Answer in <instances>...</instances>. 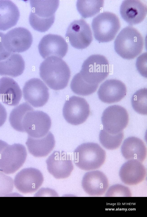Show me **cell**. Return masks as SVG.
Segmentation results:
<instances>
[{
    "label": "cell",
    "instance_id": "obj_1",
    "mask_svg": "<svg viewBox=\"0 0 147 217\" xmlns=\"http://www.w3.org/2000/svg\"><path fill=\"white\" fill-rule=\"evenodd\" d=\"M39 74L50 88L59 90L67 86L71 72L68 66L63 60L57 57L51 56L40 64Z\"/></svg>",
    "mask_w": 147,
    "mask_h": 217
},
{
    "label": "cell",
    "instance_id": "obj_2",
    "mask_svg": "<svg viewBox=\"0 0 147 217\" xmlns=\"http://www.w3.org/2000/svg\"><path fill=\"white\" fill-rule=\"evenodd\" d=\"M32 9L29 17L30 25L35 30L41 32L48 30L55 19V13L59 4L58 0H30Z\"/></svg>",
    "mask_w": 147,
    "mask_h": 217
},
{
    "label": "cell",
    "instance_id": "obj_3",
    "mask_svg": "<svg viewBox=\"0 0 147 217\" xmlns=\"http://www.w3.org/2000/svg\"><path fill=\"white\" fill-rule=\"evenodd\" d=\"M144 39L140 32L131 26L123 28L114 42V49L121 57L126 59L134 58L142 52Z\"/></svg>",
    "mask_w": 147,
    "mask_h": 217
},
{
    "label": "cell",
    "instance_id": "obj_4",
    "mask_svg": "<svg viewBox=\"0 0 147 217\" xmlns=\"http://www.w3.org/2000/svg\"><path fill=\"white\" fill-rule=\"evenodd\" d=\"M74 162L80 169L86 171L100 167L104 163L106 153L98 144L92 142L83 143L74 150Z\"/></svg>",
    "mask_w": 147,
    "mask_h": 217
},
{
    "label": "cell",
    "instance_id": "obj_5",
    "mask_svg": "<svg viewBox=\"0 0 147 217\" xmlns=\"http://www.w3.org/2000/svg\"><path fill=\"white\" fill-rule=\"evenodd\" d=\"M92 27L95 39L100 42H107L114 38L120 29V24L115 14L106 11L93 19Z\"/></svg>",
    "mask_w": 147,
    "mask_h": 217
},
{
    "label": "cell",
    "instance_id": "obj_6",
    "mask_svg": "<svg viewBox=\"0 0 147 217\" xmlns=\"http://www.w3.org/2000/svg\"><path fill=\"white\" fill-rule=\"evenodd\" d=\"M78 73L86 82L92 84H99L109 74V62L102 55H92L84 61Z\"/></svg>",
    "mask_w": 147,
    "mask_h": 217
},
{
    "label": "cell",
    "instance_id": "obj_7",
    "mask_svg": "<svg viewBox=\"0 0 147 217\" xmlns=\"http://www.w3.org/2000/svg\"><path fill=\"white\" fill-rule=\"evenodd\" d=\"M51 125V120L48 114L41 111H34L33 108L26 113L22 121L24 132L35 138L46 135Z\"/></svg>",
    "mask_w": 147,
    "mask_h": 217
},
{
    "label": "cell",
    "instance_id": "obj_8",
    "mask_svg": "<svg viewBox=\"0 0 147 217\" xmlns=\"http://www.w3.org/2000/svg\"><path fill=\"white\" fill-rule=\"evenodd\" d=\"M27 153L25 147L19 143L8 145L1 153L0 170L6 174L14 173L24 163Z\"/></svg>",
    "mask_w": 147,
    "mask_h": 217
},
{
    "label": "cell",
    "instance_id": "obj_9",
    "mask_svg": "<svg viewBox=\"0 0 147 217\" xmlns=\"http://www.w3.org/2000/svg\"><path fill=\"white\" fill-rule=\"evenodd\" d=\"M89 105L84 98L75 96L66 101L63 109V116L69 123L78 125L84 123L89 116Z\"/></svg>",
    "mask_w": 147,
    "mask_h": 217
},
{
    "label": "cell",
    "instance_id": "obj_10",
    "mask_svg": "<svg viewBox=\"0 0 147 217\" xmlns=\"http://www.w3.org/2000/svg\"><path fill=\"white\" fill-rule=\"evenodd\" d=\"M103 129L108 133L116 134L121 132L126 127L129 121V115L125 108L114 105L107 107L101 117Z\"/></svg>",
    "mask_w": 147,
    "mask_h": 217
},
{
    "label": "cell",
    "instance_id": "obj_11",
    "mask_svg": "<svg viewBox=\"0 0 147 217\" xmlns=\"http://www.w3.org/2000/svg\"><path fill=\"white\" fill-rule=\"evenodd\" d=\"M65 35L72 46L79 49L87 47L93 40L90 27L82 19L72 22L67 28Z\"/></svg>",
    "mask_w": 147,
    "mask_h": 217
},
{
    "label": "cell",
    "instance_id": "obj_12",
    "mask_svg": "<svg viewBox=\"0 0 147 217\" xmlns=\"http://www.w3.org/2000/svg\"><path fill=\"white\" fill-rule=\"evenodd\" d=\"M32 35L27 29L16 27L4 34L3 44L5 49L11 53H20L28 50L32 43Z\"/></svg>",
    "mask_w": 147,
    "mask_h": 217
},
{
    "label": "cell",
    "instance_id": "obj_13",
    "mask_svg": "<svg viewBox=\"0 0 147 217\" xmlns=\"http://www.w3.org/2000/svg\"><path fill=\"white\" fill-rule=\"evenodd\" d=\"M23 94L25 100L35 107L43 106L49 98L48 87L40 79L36 78L31 79L25 83Z\"/></svg>",
    "mask_w": 147,
    "mask_h": 217
},
{
    "label": "cell",
    "instance_id": "obj_14",
    "mask_svg": "<svg viewBox=\"0 0 147 217\" xmlns=\"http://www.w3.org/2000/svg\"><path fill=\"white\" fill-rule=\"evenodd\" d=\"M44 178L38 169L30 167L24 169L16 175L14 180V186L20 192L24 194L36 192L42 185Z\"/></svg>",
    "mask_w": 147,
    "mask_h": 217
},
{
    "label": "cell",
    "instance_id": "obj_15",
    "mask_svg": "<svg viewBox=\"0 0 147 217\" xmlns=\"http://www.w3.org/2000/svg\"><path fill=\"white\" fill-rule=\"evenodd\" d=\"M49 173L56 179L68 177L74 169L69 154L63 151H55L46 161Z\"/></svg>",
    "mask_w": 147,
    "mask_h": 217
},
{
    "label": "cell",
    "instance_id": "obj_16",
    "mask_svg": "<svg viewBox=\"0 0 147 217\" xmlns=\"http://www.w3.org/2000/svg\"><path fill=\"white\" fill-rule=\"evenodd\" d=\"M65 39L57 35L49 34L44 36L38 45L39 52L44 59L51 56L63 58L68 50Z\"/></svg>",
    "mask_w": 147,
    "mask_h": 217
},
{
    "label": "cell",
    "instance_id": "obj_17",
    "mask_svg": "<svg viewBox=\"0 0 147 217\" xmlns=\"http://www.w3.org/2000/svg\"><path fill=\"white\" fill-rule=\"evenodd\" d=\"M82 186L84 191L89 195L98 196L102 195L106 191L109 186L108 181L102 171H92L84 175Z\"/></svg>",
    "mask_w": 147,
    "mask_h": 217
},
{
    "label": "cell",
    "instance_id": "obj_18",
    "mask_svg": "<svg viewBox=\"0 0 147 217\" xmlns=\"http://www.w3.org/2000/svg\"><path fill=\"white\" fill-rule=\"evenodd\" d=\"M122 18L130 25L139 24L145 18L147 12L146 5L139 0L123 1L120 7Z\"/></svg>",
    "mask_w": 147,
    "mask_h": 217
},
{
    "label": "cell",
    "instance_id": "obj_19",
    "mask_svg": "<svg viewBox=\"0 0 147 217\" xmlns=\"http://www.w3.org/2000/svg\"><path fill=\"white\" fill-rule=\"evenodd\" d=\"M124 83L116 79L108 80L100 86L98 91L99 99L102 102L111 103L119 101L126 95Z\"/></svg>",
    "mask_w": 147,
    "mask_h": 217
},
{
    "label": "cell",
    "instance_id": "obj_20",
    "mask_svg": "<svg viewBox=\"0 0 147 217\" xmlns=\"http://www.w3.org/2000/svg\"><path fill=\"white\" fill-rule=\"evenodd\" d=\"M146 172V168L141 162L136 160L131 159L122 165L119 170V176L124 184L134 185L144 180Z\"/></svg>",
    "mask_w": 147,
    "mask_h": 217
},
{
    "label": "cell",
    "instance_id": "obj_21",
    "mask_svg": "<svg viewBox=\"0 0 147 217\" xmlns=\"http://www.w3.org/2000/svg\"><path fill=\"white\" fill-rule=\"evenodd\" d=\"M22 96L21 89L13 79L7 77L0 79V99L3 103L10 106H16Z\"/></svg>",
    "mask_w": 147,
    "mask_h": 217
},
{
    "label": "cell",
    "instance_id": "obj_22",
    "mask_svg": "<svg viewBox=\"0 0 147 217\" xmlns=\"http://www.w3.org/2000/svg\"><path fill=\"white\" fill-rule=\"evenodd\" d=\"M29 153L34 157L47 156L54 148L55 145L54 136L50 132L44 137L38 138L28 135L26 143Z\"/></svg>",
    "mask_w": 147,
    "mask_h": 217
},
{
    "label": "cell",
    "instance_id": "obj_23",
    "mask_svg": "<svg viewBox=\"0 0 147 217\" xmlns=\"http://www.w3.org/2000/svg\"><path fill=\"white\" fill-rule=\"evenodd\" d=\"M121 151L123 156L127 160H136L142 162L146 156V148L144 143L135 137H130L124 140Z\"/></svg>",
    "mask_w": 147,
    "mask_h": 217
},
{
    "label": "cell",
    "instance_id": "obj_24",
    "mask_svg": "<svg viewBox=\"0 0 147 217\" xmlns=\"http://www.w3.org/2000/svg\"><path fill=\"white\" fill-rule=\"evenodd\" d=\"M20 16L19 9L13 2L0 0V30L5 31L15 26Z\"/></svg>",
    "mask_w": 147,
    "mask_h": 217
},
{
    "label": "cell",
    "instance_id": "obj_25",
    "mask_svg": "<svg viewBox=\"0 0 147 217\" xmlns=\"http://www.w3.org/2000/svg\"><path fill=\"white\" fill-rule=\"evenodd\" d=\"M25 67V62L21 56L12 53L5 59L0 61V75L19 76L23 73Z\"/></svg>",
    "mask_w": 147,
    "mask_h": 217
},
{
    "label": "cell",
    "instance_id": "obj_26",
    "mask_svg": "<svg viewBox=\"0 0 147 217\" xmlns=\"http://www.w3.org/2000/svg\"><path fill=\"white\" fill-rule=\"evenodd\" d=\"M102 0H78L77 1V9L82 17L87 18L93 16L98 13L103 7Z\"/></svg>",
    "mask_w": 147,
    "mask_h": 217
},
{
    "label": "cell",
    "instance_id": "obj_27",
    "mask_svg": "<svg viewBox=\"0 0 147 217\" xmlns=\"http://www.w3.org/2000/svg\"><path fill=\"white\" fill-rule=\"evenodd\" d=\"M99 84L89 83L84 80L79 73L76 74L72 79L70 88L75 94L82 96H87L95 92Z\"/></svg>",
    "mask_w": 147,
    "mask_h": 217
},
{
    "label": "cell",
    "instance_id": "obj_28",
    "mask_svg": "<svg viewBox=\"0 0 147 217\" xmlns=\"http://www.w3.org/2000/svg\"><path fill=\"white\" fill-rule=\"evenodd\" d=\"M33 108L28 103H22L14 108L11 112L9 120L12 127L20 132H24L22 121L26 113Z\"/></svg>",
    "mask_w": 147,
    "mask_h": 217
},
{
    "label": "cell",
    "instance_id": "obj_29",
    "mask_svg": "<svg viewBox=\"0 0 147 217\" xmlns=\"http://www.w3.org/2000/svg\"><path fill=\"white\" fill-rule=\"evenodd\" d=\"M124 137L122 131L116 134H112L106 131L104 129L100 131L99 139L102 145L106 149L113 150L120 146Z\"/></svg>",
    "mask_w": 147,
    "mask_h": 217
},
{
    "label": "cell",
    "instance_id": "obj_30",
    "mask_svg": "<svg viewBox=\"0 0 147 217\" xmlns=\"http://www.w3.org/2000/svg\"><path fill=\"white\" fill-rule=\"evenodd\" d=\"M131 104L134 109L137 113L147 115V89L144 88L137 91L131 98Z\"/></svg>",
    "mask_w": 147,
    "mask_h": 217
},
{
    "label": "cell",
    "instance_id": "obj_31",
    "mask_svg": "<svg viewBox=\"0 0 147 217\" xmlns=\"http://www.w3.org/2000/svg\"><path fill=\"white\" fill-rule=\"evenodd\" d=\"M106 197H131V193L128 188L122 185H113L109 188L107 191Z\"/></svg>",
    "mask_w": 147,
    "mask_h": 217
},
{
    "label": "cell",
    "instance_id": "obj_32",
    "mask_svg": "<svg viewBox=\"0 0 147 217\" xmlns=\"http://www.w3.org/2000/svg\"><path fill=\"white\" fill-rule=\"evenodd\" d=\"M4 34L0 32V61L5 59L12 53L7 50L4 46L3 40Z\"/></svg>",
    "mask_w": 147,
    "mask_h": 217
},
{
    "label": "cell",
    "instance_id": "obj_33",
    "mask_svg": "<svg viewBox=\"0 0 147 217\" xmlns=\"http://www.w3.org/2000/svg\"><path fill=\"white\" fill-rule=\"evenodd\" d=\"M136 65L139 72L144 76L146 77V60H145L144 59L142 62L139 57L137 60Z\"/></svg>",
    "mask_w": 147,
    "mask_h": 217
},
{
    "label": "cell",
    "instance_id": "obj_34",
    "mask_svg": "<svg viewBox=\"0 0 147 217\" xmlns=\"http://www.w3.org/2000/svg\"><path fill=\"white\" fill-rule=\"evenodd\" d=\"M7 112L4 106L0 103V127L5 122L7 117Z\"/></svg>",
    "mask_w": 147,
    "mask_h": 217
},
{
    "label": "cell",
    "instance_id": "obj_35",
    "mask_svg": "<svg viewBox=\"0 0 147 217\" xmlns=\"http://www.w3.org/2000/svg\"><path fill=\"white\" fill-rule=\"evenodd\" d=\"M8 145L6 142L0 140V157L2 151Z\"/></svg>",
    "mask_w": 147,
    "mask_h": 217
}]
</instances>
